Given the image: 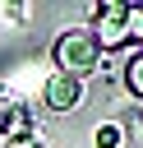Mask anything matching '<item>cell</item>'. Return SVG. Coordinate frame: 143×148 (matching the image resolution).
<instances>
[{"instance_id":"obj_7","label":"cell","mask_w":143,"mask_h":148,"mask_svg":"<svg viewBox=\"0 0 143 148\" xmlns=\"http://www.w3.org/2000/svg\"><path fill=\"white\" fill-rule=\"evenodd\" d=\"M115 143H120V130L115 125H101L97 130V148H115Z\"/></svg>"},{"instance_id":"obj_3","label":"cell","mask_w":143,"mask_h":148,"mask_svg":"<svg viewBox=\"0 0 143 148\" xmlns=\"http://www.w3.org/2000/svg\"><path fill=\"white\" fill-rule=\"evenodd\" d=\"M78 97H83V83L78 79H69V74L46 79V106L51 111H69V106H78Z\"/></svg>"},{"instance_id":"obj_1","label":"cell","mask_w":143,"mask_h":148,"mask_svg":"<svg viewBox=\"0 0 143 148\" xmlns=\"http://www.w3.org/2000/svg\"><path fill=\"white\" fill-rule=\"evenodd\" d=\"M51 56H55V69L60 74H69V79H78V74H88L92 65H97V42H92V32L88 28H65L60 37H55V46H51Z\"/></svg>"},{"instance_id":"obj_6","label":"cell","mask_w":143,"mask_h":148,"mask_svg":"<svg viewBox=\"0 0 143 148\" xmlns=\"http://www.w3.org/2000/svg\"><path fill=\"white\" fill-rule=\"evenodd\" d=\"M125 42H143V5H129V14H125Z\"/></svg>"},{"instance_id":"obj_5","label":"cell","mask_w":143,"mask_h":148,"mask_svg":"<svg viewBox=\"0 0 143 148\" xmlns=\"http://www.w3.org/2000/svg\"><path fill=\"white\" fill-rule=\"evenodd\" d=\"M125 83H129V92H134V97H143V46L125 60Z\"/></svg>"},{"instance_id":"obj_4","label":"cell","mask_w":143,"mask_h":148,"mask_svg":"<svg viewBox=\"0 0 143 148\" xmlns=\"http://www.w3.org/2000/svg\"><path fill=\"white\" fill-rule=\"evenodd\" d=\"M23 134H32V111L18 102L0 106V139H23Z\"/></svg>"},{"instance_id":"obj_2","label":"cell","mask_w":143,"mask_h":148,"mask_svg":"<svg viewBox=\"0 0 143 148\" xmlns=\"http://www.w3.org/2000/svg\"><path fill=\"white\" fill-rule=\"evenodd\" d=\"M125 14H129L125 0H111V5L97 9V32H92L97 51H101V46H125Z\"/></svg>"}]
</instances>
